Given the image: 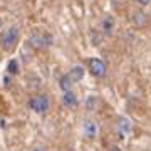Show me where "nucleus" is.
<instances>
[{
	"mask_svg": "<svg viewBox=\"0 0 151 151\" xmlns=\"http://www.w3.org/2000/svg\"><path fill=\"white\" fill-rule=\"evenodd\" d=\"M59 87H60V91H62V92L70 91V87H72V79H70L67 74H64L59 79Z\"/></svg>",
	"mask_w": 151,
	"mask_h": 151,
	"instance_id": "9b49d317",
	"label": "nucleus"
},
{
	"mask_svg": "<svg viewBox=\"0 0 151 151\" xmlns=\"http://www.w3.org/2000/svg\"><path fill=\"white\" fill-rule=\"evenodd\" d=\"M84 74H86V69H84L82 65H72V67H70V70L67 72V76L72 79V82L82 81V79H84Z\"/></svg>",
	"mask_w": 151,
	"mask_h": 151,
	"instance_id": "0eeeda50",
	"label": "nucleus"
},
{
	"mask_svg": "<svg viewBox=\"0 0 151 151\" xmlns=\"http://www.w3.org/2000/svg\"><path fill=\"white\" fill-rule=\"evenodd\" d=\"M114 19L111 15H104L103 17V20H101V29H103V32L104 34H111L114 30Z\"/></svg>",
	"mask_w": 151,
	"mask_h": 151,
	"instance_id": "1a4fd4ad",
	"label": "nucleus"
},
{
	"mask_svg": "<svg viewBox=\"0 0 151 151\" xmlns=\"http://www.w3.org/2000/svg\"><path fill=\"white\" fill-rule=\"evenodd\" d=\"M19 70H20V67H19V60L17 59L9 60V64H7V72H9L10 76H17L19 74Z\"/></svg>",
	"mask_w": 151,
	"mask_h": 151,
	"instance_id": "f8f14e48",
	"label": "nucleus"
},
{
	"mask_svg": "<svg viewBox=\"0 0 151 151\" xmlns=\"http://www.w3.org/2000/svg\"><path fill=\"white\" fill-rule=\"evenodd\" d=\"M19 40H20V32L15 25H10L7 27L2 35H0V49L5 50V52H14L19 45Z\"/></svg>",
	"mask_w": 151,
	"mask_h": 151,
	"instance_id": "f257e3e1",
	"label": "nucleus"
},
{
	"mask_svg": "<svg viewBox=\"0 0 151 151\" xmlns=\"http://www.w3.org/2000/svg\"><path fill=\"white\" fill-rule=\"evenodd\" d=\"M62 104H64L65 108L74 109V108H77V104H79V97L76 96V92L67 91V92L62 94Z\"/></svg>",
	"mask_w": 151,
	"mask_h": 151,
	"instance_id": "39448f33",
	"label": "nucleus"
},
{
	"mask_svg": "<svg viewBox=\"0 0 151 151\" xmlns=\"http://www.w3.org/2000/svg\"><path fill=\"white\" fill-rule=\"evenodd\" d=\"M96 103H97V97L96 96H89L86 99V109L87 111H92V109L96 108Z\"/></svg>",
	"mask_w": 151,
	"mask_h": 151,
	"instance_id": "ddd939ff",
	"label": "nucleus"
},
{
	"mask_svg": "<svg viewBox=\"0 0 151 151\" xmlns=\"http://www.w3.org/2000/svg\"><path fill=\"white\" fill-rule=\"evenodd\" d=\"M131 22H133L134 25H138V27H143L146 22H148V15H146L143 10H136V12H133V15H131Z\"/></svg>",
	"mask_w": 151,
	"mask_h": 151,
	"instance_id": "6e6552de",
	"label": "nucleus"
},
{
	"mask_svg": "<svg viewBox=\"0 0 151 151\" xmlns=\"http://www.w3.org/2000/svg\"><path fill=\"white\" fill-rule=\"evenodd\" d=\"M30 45L34 49H47L50 47L52 44H54V37L47 32H42V34H34L32 37H30Z\"/></svg>",
	"mask_w": 151,
	"mask_h": 151,
	"instance_id": "7ed1b4c3",
	"label": "nucleus"
},
{
	"mask_svg": "<svg viewBox=\"0 0 151 151\" xmlns=\"http://www.w3.org/2000/svg\"><path fill=\"white\" fill-rule=\"evenodd\" d=\"M82 129H84V136L87 139H94L96 138V133H97V126L92 119H86L84 124H82Z\"/></svg>",
	"mask_w": 151,
	"mask_h": 151,
	"instance_id": "423d86ee",
	"label": "nucleus"
},
{
	"mask_svg": "<svg viewBox=\"0 0 151 151\" xmlns=\"http://www.w3.org/2000/svg\"><path fill=\"white\" fill-rule=\"evenodd\" d=\"M2 27H4V20H2V17H0V30H2Z\"/></svg>",
	"mask_w": 151,
	"mask_h": 151,
	"instance_id": "a211bd4d",
	"label": "nucleus"
},
{
	"mask_svg": "<svg viewBox=\"0 0 151 151\" xmlns=\"http://www.w3.org/2000/svg\"><path fill=\"white\" fill-rule=\"evenodd\" d=\"M34 151H47V150H45V148H42V146H39V148H35Z\"/></svg>",
	"mask_w": 151,
	"mask_h": 151,
	"instance_id": "f3484780",
	"label": "nucleus"
},
{
	"mask_svg": "<svg viewBox=\"0 0 151 151\" xmlns=\"http://www.w3.org/2000/svg\"><path fill=\"white\" fill-rule=\"evenodd\" d=\"M118 128L121 133H131L133 131V123L128 118H119L118 119Z\"/></svg>",
	"mask_w": 151,
	"mask_h": 151,
	"instance_id": "9d476101",
	"label": "nucleus"
},
{
	"mask_svg": "<svg viewBox=\"0 0 151 151\" xmlns=\"http://www.w3.org/2000/svg\"><path fill=\"white\" fill-rule=\"evenodd\" d=\"M111 151H123V150H121V148H118V146H113V148H111Z\"/></svg>",
	"mask_w": 151,
	"mask_h": 151,
	"instance_id": "dca6fc26",
	"label": "nucleus"
},
{
	"mask_svg": "<svg viewBox=\"0 0 151 151\" xmlns=\"http://www.w3.org/2000/svg\"><path fill=\"white\" fill-rule=\"evenodd\" d=\"M91 40H92V44H94V45H99V44H101V40H103V35H99L97 32H92L91 34Z\"/></svg>",
	"mask_w": 151,
	"mask_h": 151,
	"instance_id": "4468645a",
	"label": "nucleus"
},
{
	"mask_svg": "<svg viewBox=\"0 0 151 151\" xmlns=\"http://www.w3.org/2000/svg\"><path fill=\"white\" fill-rule=\"evenodd\" d=\"M136 2H138L141 7H146V5H150L151 4V0H136Z\"/></svg>",
	"mask_w": 151,
	"mask_h": 151,
	"instance_id": "2eb2a0df",
	"label": "nucleus"
},
{
	"mask_svg": "<svg viewBox=\"0 0 151 151\" xmlns=\"http://www.w3.org/2000/svg\"><path fill=\"white\" fill-rule=\"evenodd\" d=\"M29 108H30V111L37 114H45L50 108V101L45 94H35L29 99Z\"/></svg>",
	"mask_w": 151,
	"mask_h": 151,
	"instance_id": "f03ea898",
	"label": "nucleus"
},
{
	"mask_svg": "<svg viewBox=\"0 0 151 151\" xmlns=\"http://www.w3.org/2000/svg\"><path fill=\"white\" fill-rule=\"evenodd\" d=\"M87 65H89V72H91V76H94V77H97V79L104 77L106 72H108V67H106V64H104V60H101L99 57H92V59H89Z\"/></svg>",
	"mask_w": 151,
	"mask_h": 151,
	"instance_id": "20e7f679",
	"label": "nucleus"
}]
</instances>
